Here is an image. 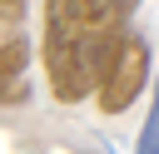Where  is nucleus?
Listing matches in <instances>:
<instances>
[{
	"instance_id": "obj_1",
	"label": "nucleus",
	"mask_w": 159,
	"mask_h": 154,
	"mask_svg": "<svg viewBox=\"0 0 159 154\" xmlns=\"http://www.w3.org/2000/svg\"><path fill=\"white\" fill-rule=\"evenodd\" d=\"M139 0H45V75L60 104H80L129 40Z\"/></svg>"
},
{
	"instance_id": "obj_2",
	"label": "nucleus",
	"mask_w": 159,
	"mask_h": 154,
	"mask_svg": "<svg viewBox=\"0 0 159 154\" xmlns=\"http://www.w3.org/2000/svg\"><path fill=\"white\" fill-rule=\"evenodd\" d=\"M144 84H149V40H144V35H129V40L119 45V55L109 60L104 79L94 84L99 109H104V114L129 109V104L139 99V89H144Z\"/></svg>"
},
{
	"instance_id": "obj_3",
	"label": "nucleus",
	"mask_w": 159,
	"mask_h": 154,
	"mask_svg": "<svg viewBox=\"0 0 159 154\" xmlns=\"http://www.w3.org/2000/svg\"><path fill=\"white\" fill-rule=\"evenodd\" d=\"M25 70H30V45H25V35L0 40V104H25V94H30Z\"/></svg>"
},
{
	"instance_id": "obj_4",
	"label": "nucleus",
	"mask_w": 159,
	"mask_h": 154,
	"mask_svg": "<svg viewBox=\"0 0 159 154\" xmlns=\"http://www.w3.org/2000/svg\"><path fill=\"white\" fill-rule=\"evenodd\" d=\"M25 5H30V0H0V35H5V40L20 35V25H25Z\"/></svg>"
},
{
	"instance_id": "obj_5",
	"label": "nucleus",
	"mask_w": 159,
	"mask_h": 154,
	"mask_svg": "<svg viewBox=\"0 0 159 154\" xmlns=\"http://www.w3.org/2000/svg\"><path fill=\"white\" fill-rule=\"evenodd\" d=\"M154 144H159V114H149V119H144V134H139V154H154Z\"/></svg>"
}]
</instances>
